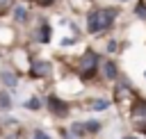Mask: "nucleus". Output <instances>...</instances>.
Returning a JSON list of instances; mask_svg holds the SVG:
<instances>
[{
	"mask_svg": "<svg viewBox=\"0 0 146 139\" xmlns=\"http://www.w3.org/2000/svg\"><path fill=\"white\" fill-rule=\"evenodd\" d=\"M36 2H39V5H43V7H48V5H55L57 0H36Z\"/></svg>",
	"mask_w": 146,
	"mask_h": 139,
	"instance_id": "19",
	"label": "nucleus"
},
{
	"mask_svg": "<svg viewBox=\"0 0 146 139\" xmlns=\"http://www.w3.org/2000/svg\"><path fill=\"white\" fill-rule=\"evenodd\" d=\"M110 107V100H105V98H94V100H89V109H94V112H105Z\"/></svg>",
	"mask_w": 146,
	"mask_h": 139,
	"instance_id": "11",
	"label": "nucleus"
},
{
	"mask_svg": "<svg viewBox=\"0 0 146 139\" xmlns=\"http://www.w3.org/2000/svg\"><path fill=\"white\" fill-rule=\"evenodd\" d=\"M144 77H146V73H144Z\"/></svg>",
	"mask_w": 146,
	"mask_h": 139,
	"instance_id": "24",
	"label": "nucleus"
},
{
	"mask_svg": "<svg viewBox=\"0 0 146 139\" xmlns=\"http://www.w3.org/2000/svg\"><path fill=\"white\" fill-rule=\"evenodd\" d=\"M135 14H137L139 18H146V0H139V2H137V7H135Z\"/></svg>",
	"mask_w": 146,
	"mask_h": 139,
	"instance_id": "15",
	"label": "nucleus"
},
{
	"mask_svg": "<svg viewBox=\"0 0 146 139\" xmlns=\"http://www.w3.org/2000/svg\"><path fill=\"white\" fill-rule=\"evenodd\" d=\"M107 50L114 52V50H116V41H110V43H107Z\"/></svg>",
	"mask_w": 146,
	"mask_h": 139,
	"instance_id": "20",
	"label": "nucleus"
},
{
	"mask_svg": "<svg viewBox=\"0 0 146 139\" xmlns=\"http://www.w3.org/2000/svg\"><path fill=\"white\" fill-rule=\"evenodd\" d=\"M32 139H52L48 132H43V130H34V134H32Z\"/></svg>",
	"mask_w": 146,
	"mask_h": 139,
	"instance_id": "18",
	"label": "nucleus"
},
{
	"mask_svg": "<svg viewBox=\"0 0 146 139\" xmlns=\"http://www.w3.org/2000/svg\"><path fill=\"white\" fill-rule=\"evenodd\" d=\"M62 137H64V139H78V137H73L71 132H66V130H62Z\"/></svg>",
	"mask_w": 146,
	"mask_h": 139,
	"instance_id": "21",
	"label": "nucleus"
},
{
	"mask_svg": "<svg viewBox=\"0 0 146 139\" xmlns=\"http://www.w3.org/2000/svg\"><path fill=\"white\" fill-rule=\"evenodd\" d=\"M119 11L114 7H100V9H94L87 14V32L89 34H100V32H107L114 21H116Z\"/></svg>",
	"mask_w": 146,
	"mask_h": 139,
	"instance_id": "1",
	"label": "nucleus"
},
{
	"mask_svg": "<svg viewBox=\"0 0 146 139\" xmlns=\"http://www.w3.org/2000/svg\"><path fill=\"white\" fill-rule=\"evenodd\" d=\"M50 32H52V30H50V25H48V23L43 21V23H41V27L36 30V34H39L36 39H39L41 43H48V41H50Z\"/></svg>",
	"mask_w": 146,
	"mask_h": 139,
	"instance_id": "10",
	"label": "nucleus"
},
{
	"mask_svg": "<svg viewBox=\"0 0 146 139\" xmlns=\"http://www.w3.org/2000/svg\"><path fill=\"white\" fill-rule=\"evenodd\" d=\"M84 130L87 132H98L100 130V121H87L84 123Z\"/></svg>",
	"mask_w": 146,
	"mask_h": 139,
	"instance_id": "16",
	"label": "nucleus"
},
{
	"mask_svg": "<svg viewBox=\"0 0 146 139\" xmlns=\"http://www.w3.org/2000/svg\"><path fill=\"white\" fill-rule=\"evenodd\" d=\"M46 105H48V109H50L55 116H66V114H68V105H66L59 96H55V93H50V96L46 98Z\"/></svg>",
	"mask_w": 146,
	"mask_h": 139,
	"instance_id": "5",
	"label": "nucleus"
},
{
	"mask_svg": "<svg viewBox=\"0 0 146 139\" xmlns=\"http://www.w3.org/2000/svg\"><path fill=\"white\" fill-rule=\"evenodd\" d=\"M98 66H100V57H98V52H96V50H84L82 57H80V62H78V73H80L82 80H89V77L96 75Z\"/></svg>",
	"mask_w": 146,
	"mask_h": 139,
	"instance_id": "2",
	"label": "nucleus"
},
{
	"mask_svg": "<svg viewBox=\"0 0 146 139\" xmlns=\"http://www.w3.org/2000/svg\"><path fill=\"white\" fill-rule=\"evenodd\" d=\"M119 2H128V0H119Z\"/></svg>",
	"mask_w": 146,
	"mask_h": 139,
	"instance_id": "23",
	"label": "nucleus"
},
{
	"mask_svg": "<svg viewBox=\"0 0 146 139\" xmlns=\"http://www.w3.org/2000/svg\"><path fill=\"white\" fill-rule=\"evenodd\" d=\"M14 21H16V23H25V21H27V9H25L23 5H16V7H14Z\"/></svg>",
	"mask_w": 146,
	"mask_h": 139,
	"instance_id": "12",
	"label": "nucleus"
},
{
	"mask_svg": "<svg viewBox=\"0 0 146 139\" xmlns=\"http://www.w3.org/2000/svg\"><path fill=\"white\" fill-rule=\"evenodd\" d=\"M0 82H2L7 89L14 91V89L18 87V75H16L14 71H2V73H0Z\"/></svg>",
	"mask_w": 146,
	"mask_h": 139,
	"instance_id": "8",
	"label": "nucleus"
},
{
	"mask_svg": "<svg viewBox=\"0 0 146 139\" xmlns=\"http://www.w3.org/2000/svg\"><path fill=\"white\" fill-rule=\"evenodd\" d=\"M100 68H103V75H105V80H116V77H119V66H116V62H112V59H105V62L100 64Z\"/></svg>",
	"mask_w": 146,
	"mask_h": 139,
	"instance_id": "7",
	"label": "nucleus"
},
{
	"mask_svg": "<svg viewBox=\"0 0 146 139\" xmlns=\"http://www.w3.org/2000/svg\"><path fill=\"white\" fill-rule=\"evenodd\" d=\"M84 132H87V130H84V123H73V125H71V134H73V137H82Z\"/></svg>",
	"mask_w": 146,
	"mask_h": 139,
	"instance_id": "14",
	"label": "nucleus"
},
{
	"mask_svg": "<svg viewBox=\"0 0 146 139\" xmlns=\"http://www.w3.org/2000/svg\"><path fill=\"white\" fill-rule=\"evenodd\" d=\"M11 109V93L7 89H0V112H9Z\"/></svg>",
	"mask_w": 146,
	"mask_h": 139,
	"instance_id": "9",
	"label": "nucleus"
},
{
	"mask_svg": "<svg viewBox=\"0 0 146 139\" xmlns=\"http://www.w3.org/2000/svg\"><path fill=\"white\" fill-rule=\"evenodd\" d=\"M52 73V64L46 62V59H36L32 66H30V75L32 77H48Z\"/></svg>",
	"mask_w": 146,
	"mask_h": 139,
	"instance_id": "6",
	"label": "nucleus"
},
{
	"mask_svg": "<svg viewBox=\"0 0 146 139\" xmlns=\"http://www.w3.org/2000/svg\"><path fill=\"white\" fill-rule=\"evenodd\" d=\"M25 107H27L30 112H36V109H41V100H39L36 96H32V98H30V100L25 103Z\"/></svg>",
	"mask_w": 146,
	"mask_h": 139,
	"instance_id": "13",
	"label": "nucleus"
},
{
	"mask_svg": "<svg viewBox=\"0 0 146 139\" xmlns=\"http://www.w3.org/2000/svg\"><path fill=\"white\" fill-rule=\"evenodd\" d=\"M130 121L139 132H146V100L144 98H135L132 107H130Z\"/></svg>",
	"mask_w": 146,
	"mask_h": 139,
	"instance_id": "3",
	"label": "nucleus"
},
{
	"mask_svg": "<svg viewBox=\"0 0 146 139\" xmlns=\"http://www.w3.org/2000/svg\"><path fill=\"white\" fill-rule=\"evenodd\" d=\"M123 139H137V137H123Z\"/></svg>",
	"mask_w": 146,
	"mask_h": 139,
	"instance_id": "22",
	"label": "nucleus"
},
{
	"mask_svg": "<svg viewBox=\"0 0 146 139\" xmlns=\"http://www.w3.org/2000/svg\"><path fill=\"white\" fill-rule=\"evenodd\" d=\"M135 98H137V93H135V89H130L128 84H116V87H114V100H116L123 109H130L132 103H135Z\"/></svg>",
	"mask_w": 146,
	"mask_h": 139,
	"instance_id": "4",
	"label": "nucleus"
},
{
	"mask_svg": "<svg viewBox=\"0 0 146 139\" xmlns=\"http://www.w3.org/2000/svg\"><path fill=\"white\" fill-rule=\"evenodd\" d=\"M11 7H14V0H0V16H2V14H7Z\"/></svg>",
	"mask_w": 146,
	"mask_h": 139,
	"instance_id": "17",
	"label": "nucleus"
}]
</instances>
